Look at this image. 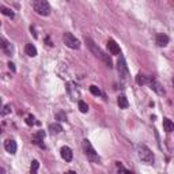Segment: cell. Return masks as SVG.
Wrapping results in <instances>:
<instances>
[{
    "label": "cell",
    "instance_id": "6",
    "mask_svg": "<svg viewBox=\"0 0 174 174\" xmlns=\"http://www.w3.org/2000/svg\"><path fill=\"white\" fill-rule=\"evenodd\" d=\"M117 71H118L120 76L122 79H127L129 76V69H128V65L127 61H125V57L124 56H120L118 61H117Z\"/></svg>",
    "mask_w": 174,
    "mask_h": 174
},
{
    "label": "cell",
    "instance_id": "12",
    "mask_svg": "<svg viewBox=\"0 0 174 174\" xmlns=\"http://www.w3.org/2000/svg\"><path fill=\"white\" fill-rule=\"evenodd\" d=\"M169 44V37L166 34H158L156 35V45L160 48H165Z\"/></svg>",
    "mask_w": 174,
    "mask_h": 174
},
{
    "label": "cell",
    "instance_id": "4",
    "mask_svg": "<svg viewBox=\"0 0 174 174\" xmlns=\"http://www.w3.org/2000/svg\"><path fill=\"white\" fill-rule=\"evenodd\" d=\"M83 150H84V154H86V156L89 158L91 162H95V163L99 162V156H98L97 151L94 150L92 144L90 143V140H87V139H84V140H83Z\"/></svg>",
    "mask_w": 174,
    "mask_h": 174
},
{
    "label": "cell",
    "instance_id": "25",
    "mask_svg": "<svg viewBox=\"0 0 174 174\" xmlns=\"http://www.w3.org/2000/svg\"><path fill=\"white\" fill-rule=\"evenodd\" d=\"M56 117H57L59 120H61V121H65V120H67V116H65V114H63V113L56 114Z\"/></svg>",
    "mask_w": 174,
    "mask_h": 174
},
{
    "label": "cell",
    "instance_id": "10",
    "mask_svg": "<svg viewBox=\"0 0 174 174\" xmlns=\"http://www.w3.org/2000/svg\"><path fill=\"white\" fill-rule=\"evenodd\" d=\"M0 42H2V49H3V52H4L7 56H12V53H14V46L11 45L8 41H5L4 38H2V40H0Z\"/></svg>",
    "mask_w": 174,
    "mask_h": 174
},
{
    "label": "cell",
    "instance_id": "27",
    "mask_svg": "<svg viewBox=\"0 0 174 174\" xmlns=\"http://www.w3.org/2000/svg\"><path fill=\"white\" fill-rule=\"evenodd\" d=\"M65 174H76V171H67Z\"/></svg>",
    "mask_w": 174,
    "mask_h": 174
},
{
    "label": "cell",
    "instance_id": "13",
    "mask_svg": "<svg viewBox=\"0 0 174 174\" xmlns=\"http://www.w3.org/2000/svg\"><path fill=\"white\" fill-rule=\"evenodd\" d=\"M24 53L29 57H35L37 56V48H35L33 44H27V45L24 46Z\"/></svg>",
    "mask_w": 174,
    "mask_h": 174
},
{
    "label": "cell",
    "instance_id": "24",
    "mask_svg": "<svg viewBox=\"0 0 174 174\" xmlns=\"http://www.w3.org/2000/svg\"><path fill=\"white\" fill-rule=\"evenodd\" d=\"M34 117L33 116H27V118H26V124L27 125H30V127H31V125H34Z\"/></svg>",
    "mask_w": 174,
    "mask_h": 174
},
{
    "label": "cell",
    "instance_id": "2",
    "mask_svg": "<svg viewBox=\"0 0 174 174\" xmlns=\"http://www.w3.org/2000/svg\"><path fill=\"white\" fill-rule=\"evenodd\" d=\"M136 152H137L139 159L143 163H146V165H152V163H154L155 156H154V154H152V151L146 144H141V143L137 144V146H136Z\"/></svg>",
    "mask_w": 174,
    "mask_h": 174
},
{
    "label": "cell",
    "instance_id": "14",
    "mask_svg": "<svg viewBox=\"0 0 174 174\" xmlns=\"http://www.w3.org/2000/svg\"><path fill=\"white\" fill-rule=\"evenodd\" d=\"M163 129H165L167 133L173 132L174 130V122L171 121V120H169V118H165L163 120Z\"/></svg>",
    "mask_w": 174,
    "mask_h": 174
},
{
    "label": "cell",
    "instance_id": "3",
    "mask_svg": "<svg viewBox=\"0 0 174 174\" xmlns=\"http://www.w3.org/2000/svg\"><path fill=\"white\" fill-rule=\"evenodd\" d=\"M33 8L41 16H48L50 14V5L45 0H35V2H33Z\"/></svg>",
    "mask_w": 174,
    "mask_h": 174
},
{
    "label": "cell",
    "instance_id": "17",
    "mask_svg": "<svg viewBox=\"0 0 174 174\" xmlns=\"http://www.w3.org/2000/svg\"><path fill=\"white\" fill-rule=\"evenodd\" d=\"M49 130H50L52 135H54V133H60V132H63V127L60 124H57V122H54V124L49 125Z\"/></svg>",
    "mask_w": 174,
    "mask_h": 174
},
{
    "label": "cell",
    "instance_id": "21",
    "mask_svg": "<svg viewBox=\"0 0 174 174\" xmlns=\"http://www.w3.org/2000/svg\"><path fill=\"white\" fill-rule=\"evenodd\" d=\"M38 167H40V163H38V160H33V162H31V167H30L31 174H37Z\"/></svg>",
    "mask_w": 174,
    "mask_h": 174
},
{
    "label": "cell",
    "instance_id": "18",
    "mask_svg": "<svg viewBox=\"0 0 174 174\" xmlns=\"http://www.w3.org/2000/svg\"><path fill=\"white\" fill-rule=\"evenodd\" d=\"M136 83H137V84H148L150 83V78H147V76L139 73V75L136 76Z\"/></svg>",
    "mask_w": 174,
    "mask_h": 174
},
{
    "label": "cell",
    "instance_id": "16",
    "mask_svg": "<svg viewBox=\"0 0 174 174\" xmlns=\"http://www.w3.org/2000/svg\"><path fill=\"white\" fill-rule=\"evenodd\" d=\"M117 103H118V106H120V109H127L128 108V99H127V97L125 95H120L118 97V99H117Z\"/></svg>",
    "mask_w": 174,
    "mask_h": 174
},
{
    "label": "cell",
    "instance_id": "15",
    "mask_svg": "<svg viewBox=\"0 0 174 174\" xmlns=\"http://www.w3.org/2000/svg\"><path fill=\"white\" fill-rule=\"evenodd\" d=\"M44 139H45V132L44 130H38L37 133L33 135V141L35 144H41V141H44Z\"/></svg>",
    "mask_w": 174,
    "mask_h": 174
},
{
    "label": "cell",
    "instance_id": "9",
    "mask_svg": "<svg viewBox=\"0 0 174 174\" xmlns=\"http://www.w3.org/2000/svg\"><path fill=\"white\" fill-rule=\"evenodd\" d=\"M4 148L7 152L10 154H15L16 150H18V146H16V141L12 140V139H8V140L4 141Z\"/></svg>",
    "mask_w": 174,
    "mask_h": 174
},
{
    "label": "cell",
    "instance_id": "22",
    "mask_svg": "<svg viewBox=\"0 0 174 174\" xmlns=\"http://www.w3.org/2000/svg\"><path fill=\"white\" fill-rule=\"evenodd\" d=\"M90 92H91L92 95H97V97H99V95H101V90L98 89L95 84H91V86H90Z\"/></svg>",
    "mask_w": 174,
    "mask_h": 174
},
{
    "label": "cell",
    "instance_id": "7",
    "mask_svg": "<svg viewBox=\"0 0 174 174\" xmlns=\"http://www.w3.org/2000/svg\"><path fill=\"white\" fill-rule=\"evenodd\" d=\"M150 87H151V90H154L155 92H156L158 95H165L166 94V91H165V89L162 87V84L159 83V82H156L154 78H150Z\"/></svg>",
    "mask_w": 174,
    "mask_h": 174
},
{
    "label": "cell",
    "instance_id": "19",
    "mask_svg": "<svg viewBox=\"0 0 174 174\" xmlns=\"http://www.w3.org/2000/svg\"><path fill=\"white\" fill-rule=\"evenodd\" d=\"M0 11H2V14L3 15H5V16H8V18H11L12 19L14 16H15V14H14V11L12 10H10V8H7V7H0Z\"/></svg>",
    "mask_w": 174,
    "mask_h": 174
},
{
    "label": "cell",
    "instance_id": "23",
    "mask_svg": "<svg viewBox=\"0 0 174 174\" xmlns=\"http://www.w3.org/2000/svg\"><path fill=\"white\" fill-rule=\"evenodd\" d=\"M11 113V106L10 105H4L3 106V110H2V116H7V114Z\"/></svg>",
    "mask_w": 174,
    "mask_h": 174
},
{
    "label": "cell",
    "instance_id": "20",
    "mask_svg": "<svg viewBox=\"0 0 174 174\" xmlns=\"http://www.w3.org/2000/svg\"><path fill=\"white\" fill-rule=\"evenodd\" d=\"M79 110H80L82 113H87V111H89V105H87L84 101H79Z\"/></svg>",
    "mask_w": 174,
    "mask_h": 174
},
{
    "label": "cell",
    "instance_id": "26",
    "mask_svg": "<svg viewBox=\"0 0 174 174\" xmlns=\"http://www.w3.org/2000/svg\"><path fill=\"white\" fill-rule=\"evenodd\" d=\"M8 68H10V69L11 71H12V72H15V71H16V68H15V64H14V63H8Z\"/></svg>",
    "mask_w": 174,
    "mask_h": 174
},
{
    "label": "cell",
    "instance_id": "28",
    "mask_svg": "<svg viewBox=\"0 0 174 174\" xmlns=\"http://www.w3.org/2000/svg\"><path fill=\"white\" fill-rule=\"evenodd\" d=\"M173 82H174V80H173Z\"/></svg>",
    "mask_w": 174,
    "mask_h": 174
},
{
    "label": "cell",
    "instance_id": "1",
    "mask_svg": "<svg viewBox=\"0 0 174 174\" xmlns=\"http://www.w3.org/2000/svg\"><path fill=\"white\" fill-rule=\"evenodd\" d=\"M84 42H86L87 48L90 49V52H91V53L94 54L95 57H98V59L102 60V61L106 64V67L113 68V61H111V59L109 57V54H106L105 52H102V49H101L99 46H98L97 44H95L94 41L91 40V38H90V37H86V38H84Z\"/></svg>",
    "mask_w": 174,
    "mask_h": 174
},
{
    "label": "cell",
    "instance_id": "5",
    "mask_svg": "<svg viewBox=\"0 0 174 174\" xmlns=\"http://www.w3.org/2000/svg\"><path fill=\"white\" fill-rule=\"evenodd\" d=\"M63 41H64L65 46H68V48H71V49L80 48V42H79V40L72 34V33H68V31L64 33V34H63Z\"/></svg>",
    "mask_w": 174,
    "mask_h": 174
},
{
    "label": "cell",
    "instance_id": "11",
    "mask_svg": "<svg viewBox=\"0 0 174 174\" xmlns=\"http://www.w3.org/2000/svg\"><path fill=\"white\" fill-rule=\"evenodd\" d=\"M108 49L110 52V54H120V46L117 45V42L114 40L108 41Z\"/></svg>",
    "mask_w": 174,
    "mask_h": 174
},
{
    "label": "cell",
    "instance_id": "8",
    "mask_svg": "<svg viewBox=\"0 0 174 174\" xmlns=\"http://www.w3.org/2000/svg\"><path fill=\"white\" fill-rule=\"evenodd\" d=\"M60 154H61V158L65 160V162H71V160H72L73 154H72V150H71L68 146L61 147V150H60Z\"/></svg>",
    "mask_w": 174,
    "mask_h": 174
}]
</instances>
